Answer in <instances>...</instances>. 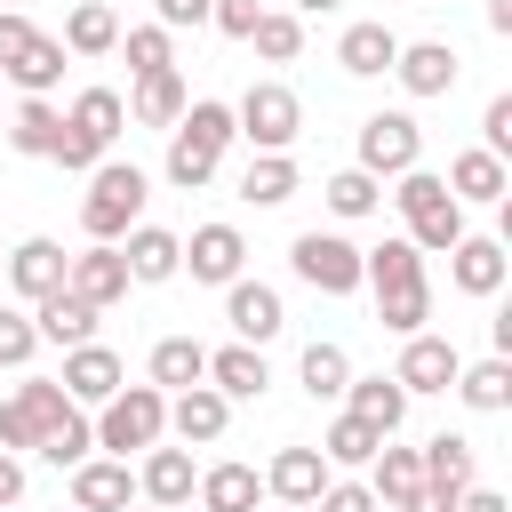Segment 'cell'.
Segmentation results:
<instances>
[{
	"label": "cell",
	"mask_w": 512,
	"mask_h": 512,
	"mask_svg": "<svg viewBox=\"0 0 512 512\" xmlns=\"http://www.w3.org/2000/svg\"><path fill=\"white\" fill-rule=\"evenodd\" d=\"M312 512H384V504H376V496H368V480H328V488H320V504H312Z\"/></svg>",
	"instance_id": "obj_49"
},
{
	"label": "cell",
	"mask_w": 512,
	"mask_h": 512,
	"mask_svg": "<svg viewBox=\"0 0 512 512\" xmlns=\"http://www.w3.org/2000/svg\"><path fill=\"white\" fill-rule=\"evenodd\" d=\"M32 352H40V328H32V312L0 304V368H32Z\"/></svg>",
	"instance_id": "obj_46"
},
{
	"label": "cell",
	"mask_w": 512,
	"mask_h": 512,
	"mask_svg": "<svg viewBox=\"0 0 512 512\" xmlns=\"http://www.w3.org/2000/svg\"><path fill=\"white\" fill-rule=\"evenodd\" d=\"M296 376H304V392H312V400H344V384H352V360H344V344H304Z\"/></svg>",
	"instance_id": "obj_40"
},
{
	"label": "cell",
	"mask_w": 512,
	"mask_h": 512,
	"mask_svg": "<svg viewBox=\"0 0 512 512\" xmlns=\"http://www.w3.org/2000/svg\"><path fill=\"white\" fill-rule=\"evenodd\" d=\"M488 32H512V0H488Z\"/></svg>",
	"instance_id": "obj_55"
},
{
	"label": "cell",
	"mask_w": 512,
	"mask_h": 512,
	"mask_svg": "<svg viewBox=\"0 0 512 512\" xmlns=\"http://www.w3.org/2000/svg\"><path fill=\"white\" fill-rule=\"evenodd\" d=\"M392 80H400L416 104H424V96H448V88H456V48H448V40H400Z\"/></svg>",
	"instance_id": "obj_16"
},
{
	"label": "cell",
	"mask_w": 512,
	"mask_h": 512,
	"mask_svg": "<svg viewBox=\"0 0 512 512\" xmlns=\"http://www.w3.org/2000/svg\"><path fill=\"white\" fill-rule=\"evenodd\" d=\"M480 152H512V96H488V112H480Z\"/></svg>",
	"instance_id": "obj_48"
},
{
	"label": "cell",
	"mask_w": 512,
	"mask_h": 512,
	"mask_svg": "<svg viewBox=\"0 0 512 512\" xmlns=\"http://www.w3.org/2000/svg\"><path fill=\"white\" fill-rule=\"evenodd\" d=\"M128 512H160V504H128Z\"/></svg>",
	"instance_id": "obj_57"
},
{
	"label": "cell",
	"mask_w": 512,
	"mask_h": 512,
	"mask_svg": "<svg viewBox=\"0 0 512 512\" xmlns=\"http://www.w3.org/2000/svg\"><path fill=\"white\" fill-rule=\"evenodd\" d=\"M416 488H424V464H416V448L384 440V448L368 456V496H376V504H400V496H416Z\"/></svg>",
	"instance_id": "obj_34"
},
{
	"label": "cell",
	"mask_w": 512,
	"mask_h": 512,
	"mask_svg": "<svg viewBox=\"0 0 512 512\" xmlns=\"http://www.w3.org/2000/svg\"><path fill=\"white\" fill-rule=\"evenodd\" d=\"M112 48H120V16L104 0H80L64 16V56H112Z\"/></svg>",
	"instance_id": "obj_35"
},
{
	"label": "cell",
	"mask_w": 512,
	"mask_h": 512,
	"mask_svg": "<svg viewBox=\"0 0 512 512\" xmlns=\"http://www.w3.org/2000/svg\"><path fill=\"white\" fill-rule=\"evenodd\" d=\"M32 328H40V344H96V304H80L72 288H56V296H40L32 304Z\"/></svg>",
	"instance_id": "obj_27"
},
{
	"label": "cell",
	"mask_w": 512,
	"mask_h": 512,
	"mask_svg": "<svg viewBox=\"0 0 512 512\" xmlns=\"http://www.w3.org/2000/svg\"><path fill=\"white\" fill-rule=\"evenodd\" d=\"M320 192H328V216H344V224H352V216H368V208L384 200V184H376V176H360V168H336Z\"/></svg>",
	"instance_id": "obj_43"
},
{
	"label": "cell",
	"mask_w": 512,
	"mask_h": 512,
	"mask_svg": "<svg viewBox=\"0 0 512 512\" xmlns=\"http://www.w3.org/2000/svg\"><path fill=\"white\" fill-rule=\"evenodd\" d=\"M232 128H240L256 152H288V144H296V128H304V104H296V88H288V80H256V88L232 104Z\"/></svg>",
	"instance_id": "obj_6"
},
{
	"label": "cell",
	"mask_w": 512,
	"mask_h": 512,
	"mask_svg": "<svg viewBox=\"0 0 512 512\" xmlns=\"http://www.w3.org/2000/svg\"><path fill=\"white\" fill-rule=\"evenodd\" d=\"M336 8H344V0H296L288 16H336Z\"/></svg>",
	"instance_id": "obj_56"
},
{
	"label": "cell",
	"mask_w": 512,
	"mask_h": 512,
	"mask_svg": "<svg viewBox=\"0 0 512 512\" xmlns=\"http://www.w3.org/2000/svg\"><path fill=\"white\" fill-rule=\"evenodd\" d=\"M64 120H72V128H80V136H88L96 152H112V136L128 128V104H120V88H80Z\"/></svg>",
	"instance_id": "obj_32"
},
{
	"label": "cell",
	"mask_w": 512,
	"mask_h": 512,
	"mask_svg": "<svg viewBox=\"0 0 512 512\" xmlns=\"http://www.w3.org/2000/svg\"><path fill=\"white\" fill-rule=\"evenodd\" d=\"M240 264H248L240 224H200V232L184 240V264H176V272H192V280H208V288H232V280H240Z\"/></svg>",
	"instance_id": "obj_11"
},
{
	"label": "cell",
	"mask_w": 512,
	"mask_h": 512,
	"mask_svg": "<svg viewBox=\"0 0 512 512\" xmlns=\"http://www.w3.org/2000/svg\"><path fill=\"white\" fill-rule=\"evenodd\" d=\"M256 16H264V0H208V24H216L224 40H248Z\"/></svg>",
	"instance_id": "obj_47"
},
{
	"label": "cell",
	"mask_w": 512,
	"mask_h": 512,
	"mask_svg": "<svg viewBox=\"0 0 512 512\" xmlns=\"http://www.w3.org/2000/svg\"><path fill=\"white\" fill-rule=\"evenodd\" d=\"M224 320H232L240 344L264 352V344L288 328V304H280V288H264V280H232V288H224Z\"/></svg>",
	"instance_id": "obj_12"
},
{
	"label": "cell",
	"mask_w": 512,
	"mask_h": 512,
	"mask_svg": "<svg viewBox=\"0 0 512 512\" xmlns=\"http://www.w3.org/2000/svg\"><path fill=\"white\" fill-rule=\"evenodd\" d=\"M208 176H216V152H208V144H192V136H176V128H168V184H176V192H200V184H208Z\"/></svg>",
	"instance_id": "obj_44"
},
{
	"label": "cell",
	"mask_w": 512,
	"mask_h": 512,
	"mask_svg": "<svg viewBox=\"0 0 512 512\" xmlns=\"http://www.w3.org/2000/svg\"><path fill=\"white\" fill-rule=\"evenodd\" d=\"M144 192H152V176H144L136 160H104V168H88V192H80V232L120 248V240L144 224Z\"/></svg>",
	"instance_id": "obj_2"
},
{
	"label": "cell",
	"mask_w": 512,
	"mask_h": 512,
	"mask_svg": "<svg viewBox=\"0 0 512 512\" xmlns=\"http://www.w3.org/2000/svg\"><path fill=\"white\" fill-rule=\"evenodd\" d=\"M240 200H248V208H280V200H296V160H288V152H248V168H240Z\"/></svg>",
	"instance_id": "obj_33"
},
{
	"label": "cell",
	"mask_w": 512,
	"mask_h": 512,
	"mask_svg": "<svg viewBox=\"0 0 512 512\" xmlns=\"http://www.w3.org/2000/svg\"><path fill=\"white\" fill-rule=\"evenodd\" d=\"M24 40H32V16H24V8H0V72L24 56Z\"/></svg>",
	"instance_id": "obj_50"
},
{
	"label": "cell",
	"mask_w": 512,
	"mask_h": 512,
	"mask_svg": "<svg viewBox=\"0 0 512 512\" xmlns=\"http://www.w3.org/2000/svg\"><path fill=\"white\" fill-rule=\"evenodd\" d=\"M328 480H336V472H328L320 448H280V456L264 464V496H280V504H296V512H312Z\"/></svg>",
	"instance_id": "obj_15"
},
{
	"label": "cell",
	"mask_w": 512,
	"mask_h": 512,
	"mask_svg": "<svg viewBox=\"0 0 512 512\" xmlns=\"http://www.w3.org/2000/svg\"><path fill=\"white\" fill-rule=\"evenodd\" d=\"M360 176H408V168H424V128H416V112H368L360 120V160H352Z\"/></svg>",
	"instance_id": "obj_7"
},
{
	"label": "cell",
	"mask_w": 512,
	"mask_h": 512,
	"mask_svg": "<svg viewBox=\"0 0 512 512\" xmlns=\"http://www.w3.org/2000/svg\"><path fill=\"white\" fill-rule=\"evenodd\" d=\"M64 264H72V256H64L48 232H32V240H16V248H8V288H16L24 304H40V296H56V288H64Z\"/></svg>",
	"instance_id": "obj_17"
},
{
	"label": "cell",
	"mask_w": 512,
	"mask_h": 512,
	"mask_svg": "<svg viewBox=\"0 0 512 512\" xmlns=\"http://www.w3.org/2000/svg\"><path fill=\"white\" fill-rule=\"evenodd\" d=\"M0 504H24V456L0 448Z\"/></svg>",
	"instance_id": "obj_52"
},
{
	"label": "cell",
	"mask_w": 512,
	"mask_h": 512,
	"mask_svg": "<svg viewBox=\"0 0 512 512\" xmlns=\"http://www.w3.org/2000/svg\"><path fill=\"white\" fill-rule=\"evenodd\" d=\"M120 256H128V280H136V288H160V280H176L184 240H176L168 224H136V232L120 240Z\"/></svg>",
	"instance_id": "obj_21"
},
{
	"label": "cell",
	"mask_w": 512,
	"mask_h": 512,
	"mask_svg": "<svg viewBox=\"0 0 512 512\" xmlns=\"http://www.w3.org/2000/svg\"><path fill=\"white\" fill-rule=\"evenodd\" d=\"M0 8H8V0H0Z\"/></svg>",
	"instance_id": "obj_59"
},
{
	"label": "cell",
	"mask_w": 512,
	"mask_h": 512,
	"mask_svg": "<svg viewBox=\"0 0 512 512\" xmlns=\"http://www.w3.org/2000/svg\"><path fill=\"white\" fill-rule=\"evenodd\" d=\"M192 488H200L192 448H144V464H136V496H144V504L184 512V504H192Z\"/></svg>",
	"instance_id": "obj_14"
},
{
	"label": "cell",
	"mask_w": 512,
	"mask_h": 512,
	"mask_svg": "<svg viewBox=\"0 0 512 512\" xmlns=\"http://www.w3.org/2000/svg\"><path fill=\"white\" fill-rule=\"evenodd\" d=\"M56 136H64V112H56L48 96H24V104H16V120H8V144H16L24 160H48V152H56Z\"/></svg>",
	"instance_id": "obj_36"
},
{
	"label": "cell",
	"mask_w": 512,
	"mask_h": 512,
	"mask_svg": "<svg viewBox=\"0 0 512 512\" xmlns=\"http://www.w3.org/2000/svg\"><path fill=\"white\" fill-rule=\"evenodd\" d=\"M376 448H384V432H368L360 416H336V424L320 432V456H328V472H336V464H344V472H360Z\"/></svg>",
	"instance_id": "obj_42"
},
{
	"label": "cell",
	"mask_w": 512,
	"mask_h": 512,
	"mask_svg": "<svg viewBox=\"0 0 512 512\" xmlns=\"http://www.w3.org/2000/svg\"><path fill=\"white\" fill-rule=\"evenodd\" d=\"M280 512H296V504H280Z\"/></svg>",
	"instance_id": "obj_58"
},
{
	"label": "cell",
	"mask_w": 512,
	"mask_h": 512,
	"mask_svg": "<svg viewBox=\"0 0 512 512\" xmlns=\"http://www.w3.org/2000/svg\"><path fill=\"white\" fill-rule=\"evenodd\" d=\"M208 384H216L224 400H264L272 368H264V352H256V344H224V352H208Z\"/></svg>",
	"instance_id": "obj_30"
},
{
	"label": "cell",
	"mask_w": 512,
	"mask_h": 512,
	"mask_svg": "<svg viewBox=\"0 0 512 512\" xmlns=\"http://www.w3.org/2000/svg\"><path fill=\"white\" fill-rule=\"evenodd\" d=\"M288 264H296V280L320 288V296H352V288H360V248H352L344 232H296Z\"/></svg>",
	"instance_id": "obj_8"
},
{
	"label": "cell",
	"mask_w": 512,
	"mask_h": 512,
	"mask_svg": "<svg viewBox=\"0 0 512 512\" xmlns=\"http://www.w3.org/2000/svg\"><path fill=\"white\" fill-rule=\"evenodd\" d=\"M392 208L408 216V248L416 256H448L456 240H464V200H448V184L432 176V168H408V176H392Z\"/></svg>",
	"instance_id": "obj_3"
},
{
	"label": "cell",
	"mask_w": 512,
	"mask_h": 512,
	"mask_svg": "<svg viewBox=\"0 0 512 512\" xmlns=\"http://www.w3.org/2000/svg\"><path fill=\"white\" fill-rule=\"evenodd\" d=\"M504 272H512L504 240H472V232H464V240L448 248V280H456L464 296H496V288H504Z\"/></svg>",
	"instance_id": "obj_23"
},
{
	"label": "cell",
	"mask_w": 512,
	"mask_h": 512,
	"mask_svg": "<svg viewBox=\"0 0 512 512\" xmlns=\"http://www.w3.org/2000/svg\"><path fill=\"white\" fill-rule=\"evenodd\" d=\"M192 496H200V512H256V504H264V472L224 456V464H208V472H200V488H192Z\"/></svg>",
	"instance_id": "obj_25"
},
{
	"label": "cell",
	"mask_w": 512,
	"mask_h": 512,
	"mask_svg": "<svg viewBox=\"0 0 512 512\" xmlns=\"http://www.w3.org/2000/svg\"><path fill=\"white\" fill-rule=\"evenodd\" d=\"M64 416H72L64 384H56V376H24V384L0 400V448H8V456H16V448H40Z\"/></svg>",
	"instance_id": "obj_5"
},
{
	"label": "cell",
	"mask_w": 512,
	"mask_h": 512,
	"mask_svg": "<svg viewBox=\"0 0 512 512\" xmlns=\"http://www.w3.org/2000/svg\"><path fill=\"white\" fill-rule=\"evenodd\" d=\"M176 136H192V144H208V152L224 160L240 128H232V104H216V96H192V104H184V120H176Z\"/></svg>",
	"instance_id": "obj_39"
},
{
	"label": "cell",
	"mask_w": 512,
	"mask_h": 512,
	"mask_svg": "<svg viewBox=\"0 0 512 512\" xmlns=\"http://www.w3.org/2000/svg\"><path fill=\"white\" fill-rule=\"evenodd\" d=\"M184 104H192L184 72H144V80L128 88V120H136V128H176Z\"/></svg>",
	"instance_id": "obj_26"
},
{
	"label": "cell",
	"mask_w": 512,
	"mask_h": 512,
	"mask_svg": "<svg viewBox=\"0 0 512 512\" xmlns=\"http://www.w3.org/2000/svg\"><path fill=\"white\" fill-rule=\"evenodd\" d=\"M208 384V344L200 336H160L152 344V392H192Z\"/></svg>",
	"instance_id": "obj_29"
},
{
	"label": "cell",
	"mask_w": 512,
	"mask_h": 512,
	"mask_svg": "<svg viewBox=\"0 0 512 512\" xmlns=\"http://www.w3.org/2000/svg\"><path fill=\"white\" fill-rule=\"evenodd\" d=\"M88 424H96V448H112V456H128V448H160V432H168V392H152V384H120Z\"/></svg>",
	"instance_id": "obj_4"
},
{
	"label": "cell",
	"mask_w": 512,
	"mask_h": 512,
	"mask_svg": "<svg viewBox=\"0 0 512 512\" xmlns=\"http://www.w3.org/2000/svg\"><path fill=\"white\" fill-rule=\"evenodd\" d=\"M32 456H40V464H56V472L88 464V456H96V424H88V408H72V416H64V424H56V432L32 448Z\"/></svg>",
	"instance_id": "obj_41"
},
{
	"label": "cell",
	"mask_w": 512,
	"mask_h": 512,
	"mask_svg": "<svg viewBox=\"0 0 512 512\" xmlns=\"http://www.w3.org/2000/svg\"><path fill=\"white\" fill-rule=\"evenodd\" d=\"M456 512H512V504H504L496 488H464V496H456Z\"/></svg>",
	"instance_id": "obj_54"
},
{
	"label": "cell",
	"mask_w": 512,
	"mask_h": 512,
	"mask_svg": "<svg viewBox=\"0 0 512 512\" xmlns=\"http://www.w3.org/2000/svg\"><path fill=\"white\" fill-rule=\"evenodd\" d=\"M440 184H448V200H480V208H504V192H512L504 160H496V152H480V144H472V152H456Z\"/></svg>",
	"instance_id": "obj_22"
},
{
	"label": "cell",
	"mask_w": 512,
	"mask_h": 512,
	"mask_svg": "<svg viewBox=\"0 0 512 512\" xmlns=\"http://www.w3.org/2000/svg\"><path fill=\"white\" fill-rule=\"evenodd\" d=\"M392 512H456V496H440V488H416V496H400Z\"/></svg>",
	"instance_id": "obj_53"
},
{
	"label": "cell",
	"mask_w": 512,
	"mask_h": 512,
	"mask_svg": "<svg viewBox=\"0 0 512 512\" xmlns=\"http://www.w3.org/2000/svg\"><path fill=\"white\" fill-rule=\"evenodd\" d=\"M456 400L472 408V416H496V408H512V360H464L456 368Z\"/></svg>",
	"instance_id": "obj_31"
},
{
	"label": "cell",
	"mask_w": 512,
	"mask_h": 512,
	"mask_svg": "<svg viewBox=\"0 0 512 512\" xmlns=\"http://www.w3.org/2000/svg\"><path fill=\"white\" fill-rule=\"evenodd\" d=\"M248 48H256L264 64H296V56H304V16L264 8V16H256V32H248Z\"/></svg>",
	"instance_id": "obj_38"
},
{
	"label": "cell",
	"mask_w": 512,
	"mask_h": 512,
	"mask_svg": "<svg viewBox=\"0 0 512 512\" xmlns=\"http://www.w3.org/2000/svg\"><path fill=\"white\" fill-rule=\"evenodd\" d=\"M416 464H424V488H440V496L480 488V448H472L464 432H432V440L416 448Z\"/></svg>",
	"instance_id": "obj_20"
},
{
	"label": "cell",
	"mask_w": 512,
	"mask_h": 512,
	"mask_svg": "<svg viewBox=\"0 0 512 512\" xmlns=\"http://www.w3.org/2000/svg\"><path fill=\"white\" fill-rule=\"evenodd\" d=\"M224 424H232V400H224L216 384L168 392V432H176L184 448H208V440H224Z\"/></svg>",
	"instance_id": "obj_19"
},
{
	"label": "cell",
	"mask_w": 512,
	"mask_h": 512,
	"mask_svg": "<svg viewBox=\"0 0 512 512\" xmlns=\"http://www.w3.org/2000/svg\"><path fill=\"white\" fill-rule=\"evenodd\" d=\"M160 8V32H184V24H208V0H152Z\"/></svg>",
	"instance_id": "obj_51"
},
{
	"label": "cell",
	"mask_w": 512,
	"mask_h": 512,
	"mask_svg": "<svg viewBox=\"0 0 512 512\" xmlns=\"http://www.w3.org/2000/svg\"><path fill=\"white\" fill-rule=\"evenodd\" d=\"M392 56H400V32H392V24H344V40H336V64H344L352 80L392 72Z\"/></svg>",
	"instance_id": "obj_28"
},
{
	"label": "cell",
	"mask_w": 512,
	"mask_h": 512,
	"mask_svg": "<svg viewBox=\"0 0 512 512\" xmlns=\"http://www.w3.org/2000/svg\"><path fill=\"white\" fill-rule=\"evenodd\" d=\"M56 384H64V400H72V408H104V400L128 384V360H120L112 344H72Z\"/></svg>",
	"instance_id": "obj_9"
},
{
	"label": "cell",
	"mask_w": 512,
	"mask_h": 512,
	"mask_svg": "<svg viewBox=\"0 0 512 512\" xmlns=\"http://www.w3.org/2000/svg\"><path fill=\"white\" fill-rule=\"evenodd\" d=\"M456 368H464V352H456L448 336H408V344H400L392 384H400V392H448V384H456Z\"/></svg>",
	"instance_id": "obj_18"
},
{
	"label": "cell",
	"mask_w": 512,
	"mask_h": 512,
	"mask_svg": "<svg viewBox=\"0 0 512 512\" xmlns=\"http://www.w3.org/2000/svg\"><path fill=\"white\" fill-rule=\"evenodd\" d=\"M360 288H376V320L392 336H424L432 320V280H424V256L408 240H384V248H360Z\"/></svg>",
	"instance_id": "obj_1"
},
{
	"label": "cell",
	"mask_w": 512,
	"mask_h": 512,
	"mask_svg": "<svg viewBox=\"0 0 512 512\" xmlns=\"http://www.w3.org/2000/svg\"><path fill=\"white\" fill-rule=\"evenodd\" d=\"M344 416H360L368 432L392 440V432L408 424V392H400L392 376H352V384H344Z\"/></svg>",
	"instance_id": "obj_24"
},
{
	"label": "cell",
	"mask_w": 512,
	"mask_h": 512,
	"mask_svg": "<svg viewBox=\"0 0 512 512\" xmlns=\"http://www.w3.org/2000/svg\"><path fill=\"white\" fill-rule=\"evenodd\" d=\"M128 504H136V464L128 456L72 464V512H128Z\"/></svg>",
	"instance_id": "obj_13"
},
{
	"label": "cell",
	"mask_w": 512,
	"mask_h": 512,
	"mask_svg": "<svg viewBox=\"0 0 512 512\" xmlns=\"http://www.w3.org/2000/svg\"><path fill=\"white\" fill-rule=\"evenodd\" d=\"M120 48H128V72H136V80H144V72H176V48H168V32H160V24L120 32Z\"/></svg>",
	"instance_id": "obj_45"
},
{
	"label": "cell",
	"mask_w": 512,
	"mask_h": 512,
	"mask_svg": "<svg viewBox=\"0 0 512 512\" xmlns=\"http://www.w3.org/2000/svg\"><path fill=\"white\" fill-rule=\"evenodd\" d=\"M8 80H16L24 96H48V88L64 80V40H48V32H32V40H24V56L8 64Z\"/></svg>",
	"instance_id": "obj_37"
},
{
	"label": "cell",
	"mask_w": 512,
	"mask_h": 512,
	"mask_svg": "<svg viewBox=\"0 0 512 512\" xmlns=\"http://www.w3.org/2000/svg\"><path fill=\"white\" fill-rule=\"evenodd\" d=\"M64 288H72L80 304H96V312H104V304H120L136 280H128V256H120L112 240H88V248L64 264Z\"/></svg>",
	"instance_id": "obj_10"
}]
</instances>
